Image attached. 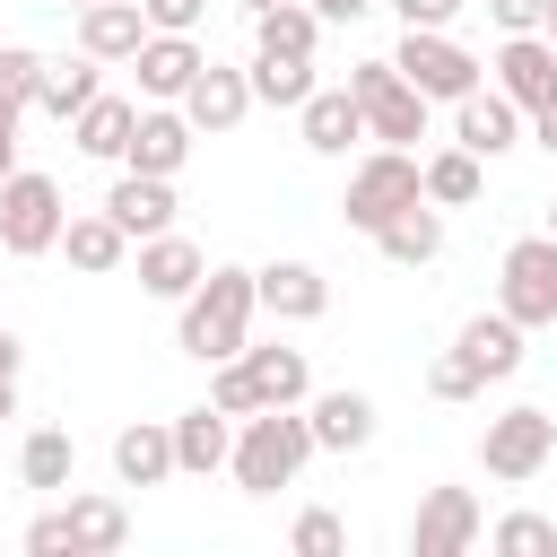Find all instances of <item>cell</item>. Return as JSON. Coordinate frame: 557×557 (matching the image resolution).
Here are the masks:
<instances>
[{"label": "cell", "instance_id": "6da1fadb", "mask_svg": "<svg viewBox=\"0 0 557 557\" xmlns=\"http://www.w3.org/2000/svg\"><path fill=\"white\" fill-rule=\"evenodd\" d=\"M174 313H183V322H174V348H183V357H200V366H226V357H244V348H252L261 278H252V270H235V261H209V278H200Z\"/></svg>", "mask_w": 557, "mask_h": 557}, {"label": "cell", "instance_id": "7a4b0ae2", "mask_svg": "<svg viewBox=\"0 0 557 557\" xmlns=\"http://www.w3.org/2000/svg\"><path fill=\"white\" fill-rule=\"evenodd\" d=\"M313 453H322V444H313V418H305V409H252V418H235L226 470H235L244 496H278V487H296V470H305Z\"/></svg>", "mask_w": 557, "mask_h": 557}, {"label": "cell", "instance_id": "3957f363", "mask_svg": "<svg viewBox=\"0 0 557 557\" xmlns=\"http://www.w3.org/2000/svg\"><path fill=\"white\" fill-rule=\"evenodd\" d=\"M426 200V165H418V148H383L374 139V157H357L348 165V191H339V218L357 226V235H383L400 209H418Z\"/></svg>", "mask_w": 557, "mask_h": 557}, {"label": "cell", "instance_id": "277c9868", "mask_svg": "<svg viewBox=\"0 0 557 557\" xmlns=\"http://www.w3.org/2000/svg\"><path fill=\"white\" fill-rule=\"evenodd\" d=\"M392 61H400V78H409L426 104H461L470 87H487V61H479L470 44H453L444 26H400Z\"/></svg>", "mask_w": 557, "mask_h": 557}, {"label": "cell", "instance_id": "5b68a950", "mask_svg": "<svg viewBox=\"0 0 557 557\" xmlns=\"http://www.w3.org/2000/svg\"><path fill=\"white\" fill-rule=\"evenodd\" d=\"M548 461H557V418H548L540 400H513V409L487 418V435H479V470H487L496 487H522V479H540Z\"/></svg>", "mask_w": 557, "mask_h": 557}, {"label": "cell", "instance_id": "8992f818", "mask_svg": "<svg viewBox=\"0 0 557 557\" xmlns=\"http://www.w3.org/2000/svg\"><path fill=\"white\" fill-rule=\"evenodd\" d=\"M61 226H70L61 183H52V174H35V165H17V174L0 183V252H17V261L61 252Z\"/></svg>", "mask_w": 557, "mask_h": 557}, {"label": "cell", "instance_id": "52a82bcc", "mask_svg": "<svg viewBox=\"0 0 557 557\" xmlns=\"http://www.w3.org/2000/svg\"><path fill=\"white\" fill-rule=\"evenodd\" d=\"M496 305L522 322V331H548L557 322V235H513L505 261H496Z\"/></svg>", "mask_w": 557, "mask_h": 557}, {"label": "cell", "instance_id": "ba28073f", "mask_svg": "<svg viewBox=\"0 0 557 557\" xmlns=\"http://www.w3.org/2000/svg\"><path fill=\"white\" fill-rule=\"evenodd\" d=\"M348 96L366 104V131H374L383 148H418V139H426V96L400 78L392 52H383V61H357V70H348Z\"/></svg>", "mask_w": 557, "mask_h": 557}, {"label": "cell", "instance_id": "9c48e42d", "mask_svg": "<svg viewBox=\"0 0 557 557\" xmlns=\"http://www.w3.org/2000/svg\"><path fill=\"white\" fill-rule=\"evenodd\" d=\"M479 540H487V513H479L470 487H426L418 496V522H409V548L418 557H470Z\"/></svg>", "mask_w": 557, "mask_h": 557}, {"label": "cell", "instance_id": "30bf717a", "mask_svg": "<svg viewBox=\"0 0 557 557\" xmlns=\"http://www.w3.org/2000/svg\"><path fill=\"white\" fill-rule=\"evenodd\" d=\"M131 270H139V296H157V305H183V296L209 278V252H200L183 226H165V235L131 244Z\"/></svg>", "mask_w": 557, "mask_h": 557}, {"label": "cell", "instance_id": "8fae6325", "mask_svg": "<svg viewBox=\"0 0 557 557\" xmlns=\"http://www.w3.org/2000/svg\"><path fill=\"white\" fill-rule=\"evenodd\" d=\"M487 87H505L522 113H548L557 104V44L548 35H505L496 61H487Z\"/></svg>", "mask_w": 557, "mask_h": 557}, {"label": "cell", "instance_id": "7c38bea8", "mask_svg": "<svg viewBox=\"0 0 557 557\" xmlns=\"http://www.w3.org/2000/svg\"><path fill=\"white\" fill-rule=\"evenodd\" d=\"M522 122H531V113H522L505 87H470V96L453 104V139H461L470 157H487V165H496L505 148H522Z\"/></svg>", "mask_w": 557, "mask_h": 557}, {"label": "cell", "instance_id": "4fadbf2b", "mask_svg": "<svg viewBox=\"0 0 557 557\" xmlns=\"http://www.w3.org/2000/svg\"><path fill=\"white\" fill-rule=\"evenodd\" d=\"M191 139H200V131H191V113H183V104H139V131H131L122 165H131V174H165V183H174V174L191 165Z\"/></svg>", "mask_w": 557, "mask_h": 557}, {"label": "cell", "instance_id": "5bb4252c", "mask_svg": "<svg viewBox=\"0 0 557 557\" xmlns=\"http://www.w3.org/2000/svg\"><path fill=\"white\" fill-rule=\"evenodd\" d=\"M200 35H148L131 52V78H139V104H183V87L200 78Z\"/></svg>", "mask_w": 557, "mask_h": 557}, {"label": "cell", "instance_id": "9a60e30c", "mask_svg": "<svg viewBox=\"0 0 557 557\" xmlns=\"http://www.w3.org/2000/svg\"><path fill=\"white\" fill-rule=\"evenodd\" d=\"M183 113H191V131H200V139L235 131V122L252 113V70H235V61H200V78L183 87Z\"/></svg>", "mask_w": 557, "mask_h": 557}, {"label": "cell", "instance_id": "2e32d148", "mask_svg": "<svg viewBox=\"0 0 557 557\" xmlns=\"http://www.w3.org/2000/svg\"><path fill=\"white\" fill-rule=\"evenodd\" d=\"M522 339H531V331H522L505 305H487V313H470V322L453 331V348L470 357V374H479V383H505V374H522Z\"/></svg>", "mask_w": 557, "mask_h": 557}, {"label": "cell", "instance_id": "e0dca14e", "mask_svg": "<svg viewBox=\"0 0 557 557\" xmlns=\"http://www.w3.org/2000/svg\"><path fill=\"white\" fill-rule=\"evenodd\" d=\"M296 131H305L313 157H348L357 139H374V131H366V104H357L348 87H313V96L296 104Z\"/></svg>", "mask_w": 557, "mask_h": 557}, {"label": "cell", "instance_id": "ac0fdd59", "mask_svg": "<svg viewBox=\"0 0 557 557\" xmlns=\"http://www.w3.org/2000/svg\"><path fill=\"white\" fill-rule=\"evenodd\" d=\"M235 366H244V383H252L261 409H305V400H313V366H305V348H287V339L244 348Z\"/></svg>", "mask_w": 557, "mask_h": 557}, {"label": "cell", "instance_id": "d6986e66", "mask_svg": "<svg viewBox=\"0 0 557 557\" xmlns=\"http://www.w3.org/2000/svg\"><path fill=\"white\" fill-rule=\"evenodd\" d=\"M113 479H122V487H165V479H183V470H174V418H131V426L113 435Z\"/></svg>", "mask_w": 557, "mask_h": 557}, {"label": "cell", "instance_id": "ffe728a7", "mask_svg": "<svg viewBox=\"0 0 557 557\" xmlns=\"http://www.w3.org/2000/svg\"><path fill=\"white\" fill-rule=\"evenodd\" d=\"M252 278H261V313H278V322H322L331 313V278L313 261H261Z\"/></svg>", "mask_w": 557, "mask_h": 557}, {"label": "cell", "instance_id": "44dd1931", "mask_svg": "<svg viewBox=\"0 0 557 557\" xmlns=\"http://www.w3.org/2000/svg\"><path fill=\"white\" fill-rule=\"evenodd\" d=\"M148 35H157V26H148V9H139V0H87V9H78V52H96L104 70H113V61H131Z\"/></svg>", "mask_w": 557, "mask_h": 557}, {"label": "cell", "instance_id": "7402d4cb", "mask_svg": "<svg viewBox=\"0 0 557 557\" xmlns=\"http://www.w3.org/2000/svg\"><path fill=\"white\" fill-rule=\"evenodd\" d=\"M61 252H70V270H87V278H113V270L131 261V235H122V218H113V209H70V226H61Z\"/></svg>", "mask_w": 557, "mask_h": 557}, {"label": "cell", "instance_id": "603a6c76", "mask_svg": "<svg viewBox=\"0 0 557 557\" xmlns=\"http://www.w3.org/2000/svg\"><path fill=\"white\" fill-rule=\"evenodd\" d=\"M226 453H235V418H226L218 400H200V409H183V418H174V470H183V479L226 470Z\"/></svg>", "mask_w": 557, "mask_h": 557}, {"label": "cell", "instance_id": "cb8c5ba5", "mask_svg": "<svg viewBox=\"0 0 557 557\" xmlns=\"http://www.w3.org/2000/svg\"><path fill=\"white\" fill-rule=\"evenodd\" d=\"M104 209L122 218V235H131V244H148V235H165V226H174V183H165V174H131V165H122V183L104 191Z\"/></svg>", "mask_w": 557, "mask_h": 557}, {"label": "cell", "instance_id": "d4e9b609", "mask_svg": "<svg viewBox=\"0 0 557 557\" xmlns=\"http://www.w3.org/2000/svg\"><path fill=\"white\" fill-rule=\"evenodd\" d=\"M305 418H313V444L322 453H366L374 444V400L366 392H313Z\"/></svg>", "mask_w": 557, "mask_h": 557}, {"label": "cell", "instance_id": "484cf974", "mask_svg": "<svg viewBox=\"0 0 557 557\" xmlns=\"http://www.w3.org/2000/svg\"><path fill=\"white\" fill-rule=\"evenodd\" d=\"M104 61L96 52H78V61H44V78H35V113H52V122H78L96 96H104V78H96Z\"/></svg>", "mask_w": 557, "mask_h": 557}, {"label": "cell", "instance_id": "4316f807", "mask_svg": "<svg viewBox=\"0 0 557 557\" xmlns=\"http://www.w3.org/2000/svg\"><path fill=\"white\" fill-rule=\"evenodd\" d=\"M131 131H139V96H96L78 122H70V139H78V157H104V165H122V148H131Z\"/></svg>", "mask_w": 557, "mask_h": 557}, {"label": "cell", "instance_id": "83f0119b", "mask_svg": "<svg viewBox=\"0 0 557 557\" xmlns=\"http://www.w3.org/2000/svg\"><path fill=\"white\" fill-rule=\"evenodd\" d=\"M244 70H252V104H270V113H296V104L322 87L313 61H296V52H252Z\"/></svg>", "mask_w": 557, "mask_h": 557}, {"label": "cell", "instance_id": "f1b7e54d", "mask_svg": "<svg viewBox=\"0 0 557 557\" xmlns=\"http://www.w3.org/2000/svg\"><path fill=\"white\" fill-rule=\"evenodd\" d=\"M418 165H426V200H435V209H470V200L487 191V157H470L461 139L435 148V157H418Z\"/></svg>", "mask_w": 557, "mask_h": 557}, {"label": "cell", "instance_id": "f546056e", "mask_svg": "<svg viewBox=\"0 0 557 557\" xmlns=\"http://www.w3.org/2000/svg\"><path fill=\"white\" fill-rule=\"evenodd\" d=\"M374 244H383V261H400V270H426V261L444 252V209H435V200H418V209H400V218H392Z\"/></svg>", "mask_w": 557, "mask_h": 557}, {"label": "cell", "instance_id": "4dcf8cb0", "mask_svg": "<svg viewBox=\"0 0 557 557\" xmlns=\"http://www.w3.org/2000/svg\"><path fill=\"white\" fill-rule=\"evenodd\" d=\"M70 470H78V444H70V426H52V418H44V426H26V444H17V479L52 496V487H70Z\"/></svg>", "mask_w": 557, "mask_h": 557}, {"label": "cell", "instance_id": "1f68e13d", "mask_svg": "<svg viewBox=\"0 0 557 557\" xmlns=\"http://www.w3.org/2000/svg\"><path fill=\"white\" fill-rule=\"evenodd\" d=\"M70 540H78V557H113L122 540H131V505L122 496H70Z\"/></svg>", "mask_w": 557, "mask_h": 557}, {"label": "cell", "instance_id": "d6a6232c", "mask_svg": "<svg viewBox=\"0 0 557 557\" xmlns=\"http://www.w3.org/2000/svg\"><path fill=\"white\" fill-rule=\"evenodd\" d=\"M313 44H322V9H313V0H287V9H261V17H252V52H296V61H313Z\"/></svg>", "mask_w": 557, "mask_h": 557}, {"label": "cell", "instance_id": "836d02e7", "mask_svg": "<svg viewBox=\"0 0 557 557\" xmlns=\"http://www.w3.org/2000/svg\"><path fill=\"white\" fill-rule=\"evenodd\" d=\"M487 548L496 557H557V522L548 513H505V522H487Z\"/></svg>", "mask_w": 557, "mask_h": 557}, {"label": "cell", "instance_id": "e575fe53", "mask_svg": "<svg viewBox=\"0 0 557 557\" xmlns=\"http://www.w3.org/2000/svg\"><path fill=\"white\" fill-rule=\"evenodd\" d=\"M287 540H296V557H339V548H348V522H339L331 505H305Z\"/></svg>", "mask_w": 557, "mask_h": 557}, {"label": "cell", "instance_id": "d590c367", "mask_svg": "<svg viewBox=\"0 0 557 557\" xmlns=\"http://www.w3.org/2000/svg\"><path fill=\"white\" fill-rule=\"evenodd\" d=\"M426 392H435V400H479V392H487V383H479V374H470V357H461V348H444V357H435V366H426Z\"/></svg>", "mask_w": 557, "mask_h": 557}, {"label": "cell", "instance_id": "8d00e7d4", "mask_svg": "<svg viewBox=\"0 0 557 557\" xmlns=\"http://www.w3.org/2000/svg\"><path fill=\"white\" fill-rule=\"evenodd\" d=\"M35 78H44V52L0 35V96H26V104H35Z\"/></svg>", "mask_w": 557, "mask_h": 557}, {"label": "cell", "instance_id": "74e56055", "mask_svg": "<svg viewBox=\"0 0 557 557\" xmlns=\"http://www.w3.org/2000/svg\"><path fill=\"white\" fill-rule=\"evenodd\" d=\"M139 9L157 35H200V17H209V0H139Z\"/></svg>", "mask_w": 557, "mask_h": 557}, {"label": "cell", "instance_id": "f35d334b", "mask_svg": "<svg viewBox=\"0 0 557 557\" xmlns=\"http://www.w3.org/2000/svg\"><path fill=\"white\" fill-rule=\"evenodd\" d=\"M26 548H35V557H61V548L78 557V540H70V505H61V513H35V522H26Z\"/></svg>", "mask_w": 557, "mask_h": 557}, {"label": "cell", "instance_id": "ab89813d", "mask_svg": "<svg viewBox=\"0 0 557 557\" xmlns=\"http://www.w3.org/2000/svg\"><path fill=\"white\" fill-rule=\"evenodd\" d=\"M540 9H548V0H487L496 35H540Z\"/></svg>", "mask_w": 557, "mask_h": 557}, {"label": "cell", "instance_id": "60d3db41", "mask_svg": "<svg viewBox=\"0 0 557 557\" xmlns=\"http://www.w3.org/2000/svg\"><path fill=\"white\" fill-rule=\"evenodd\" d=\"M383 9H392L400 26H453V17H461V0H383Z\"/></svg>", "mask_w": 557, "mask_h": 557}, {"label": "cell", "instance_id": "b9f144b4", "mask_svg": "<svg viewBox=\"0 0 557 557\" xmlns=\"http://www.w3.org/2000/svg\"><path fill=\"white\" fill-rule=\"evenodd\" d=\"M322 9V26H348V17H366V9H383V0H313Z\"/></svg>", "mask_w": 557, "mask_h": 557}, {"label": "cell", "instance_id": "7bdbcfd3", "mask_svg": "<svg viewBox=\"0 0 557 557\" xmlns=\"http://www.w3.org/2000/svg\"><path fill=\"white\" fill-rule=\"evenodd\" d=\"M17 366H26V339H17V331H0V383H17Z\"/></svg>", "mask_w": 557, "mask_h": 557}, {"label": "cell", "instance_id": "ee69618b", "mask_svg": "<svg viewBox=\"0 0 557 557\" xmlns=\"http://www.w3.org/2000/svg\"><path fill=\"white\" fill-rule=\"evenodd\" d=\"M531 148H548V157H557V104H548V113H531Z\"/></svg>", "mask_w": 557, "mask_h": 557}, {"label": "cell", "instance_id": "f6af8a7d", "mask_svg": "<svg viewBox=\"0 0 557 557\" xmlns=\"http://www.w3.org/2000/svg\"><path fill=\"white\" fill-rule=\"evenodd\" d=\"M17 113H26V96H0V139H17Z\"/></svg>", "mask_w": 557, "mask_h": 557}, {"label": "cell", "instance_id": "bcb514c9", "mask_svg": "<svg viewBox=\"0 0 557 557\" xmlns=\"http://www.w3.org/2000/svg\"><path fill=\"white\" fill-rule=\"evenodd\" d=\"M9 174H17V139H0V183H9Z\"/></svg>", "mask_w": 557, "mask_h": 557}, {"label": "cell", "instance_id": "7dc6e473", "mask_svg": "<svg viewBox=\"0 0 557 557\" xmlns=\"http://www.w3.org/2000/svg\"><path fill=\"white\" fill-rule=\"evenodd\" d=\"M235 9H244V17H261V9H287V0H235Z\"/></svg>", "mask_w": 557, "mask_h": 557}, {"label": "cell", "instance_id": "c3c4849f", "mask_svg": "<svg viewBox=\"0 0 557 557\" xmlns=\"http://www.w3.org/2000/svg\"><path fill=\"white\" fill-rule=\"evenodd\" d=\"M540 35H548V44H557V0H548V9H540Z\"/></svg>", "mask_w": 557, "mask_h": 557}, {"label": "cell", "instance_id": "681fc988", "mask_svg": "<svg viewBox=\"0 0 557 557\" xmlns=\"http://www.w3.org/2000/svg\"><path fill=\"white\" fill-rule=\"evenodd\" d=\"M0 418H17V383H0Z\"/></svg>", "mask_w": 557, "mask_h": 557}, {"label": "cell", "instance_id": "f907efd6", "mask_svg": "<svg viewBox=\"0 0 557 557\" xmlns=\"http://www.w3.org/2000/svg\"><path fill=\"white\" fill-rule=\"evenodd\" d=\"M548 235H557V200H548Z\"/></svg>", "mask_w": 557, "mask_h": 557}, {"label": "cell", "instance_id": "816d5d0a", "mask_svg": "<svg viewBox=\"0 0 557 557\" xmlns=\"http://www.w3.org/2000/svg\"><path fill=\"white\" fill-rule=\"evenodd\" d=\"M70 9H87V0H70Z\"/></svg>", "mask_w": 557, "mask_h": 557}, {"label": "cell", "instance_id": "f5cc1de1", "mask_svg": "<svg viewBox=\"0 0 557 557\" xmlns=\"http://www.w3.org/2000/svg\"><path fill=\"white\" fill-rule=\"evenodd\" d=\"M0 9H9V0H0Z\"/></svg>", "mask_w": 557, "mask_h": 557}]
</instances>
